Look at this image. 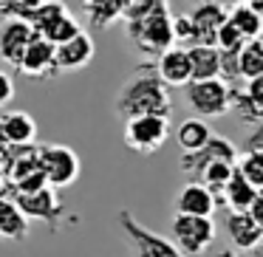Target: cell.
<instances>
[{
  "instance_id": "cell-31",
  "label": "cell",
  "mask_w": 263,
  "mask_h": 257,
  "mask_svg": "<svg viewBox=\"0 0 263 257\" xmlns=\"http://www.w3.org/2000/svg\"><path fill=\"white\" fill-rule=\"evenodd\" d=\"M246 85H243V91L249 93L252 99H255L257 105L263 108V74H257V76H252V80H243Z\"/></svg>"
},
{
  "instance_id": "cell-14",
  "label": "cell",
  "mask_w": 263,
  "mask_h": 257,
  "mask_svg": "<svg viewBox=\"0 0 263 257\" xmlns=\"http://www.w3.org/2000/svg\"><path fill=\"white\" fill-rule=\"evenodd\" d=\"M223 229L232 246L240 251H255L263 243V226L249 215V209H229L223 215Z\"/></svg>"
},
{
  "instance_id": "cell-22",
  "label": "cell",
  "mask_w": 263,
  "mask_h": 257,
  "mask_svg": "<svg viewBox=\"0 0 263 257\" xmlns=\"http://www.w3.org/2000/svg\"><path fill=\"white\" fill-rule=\"evenodd\" d=\"M85 14L91 29H110L122 20V0H85Z\"/></svg>"
},
{
  "instance_id": "cell-1",
  "label": "cell",
  "mask_w": 263,
  "mask_h": 257,
  "mask_svg": "<svg viewBox=\"0 0 263 257\" xmlns=\"http://www.w3.org/2000/svg\"><path fill=\"white\" fill-rule=\"evenodd\" d=\"M116 113L122 119H130L139 113H173V96L170 85L156 74L153 65H139L136 76L122 85V91L116 93Z\"/></svg>"
},
{
  "instance_id": "cell-33",
  "label": "cell",
  "mask_w": 263,
  "mask_h": 257,
  "mask_svg": "<svg viewBox=\"0 0 263 257\" xmlns=\"http://www.w3.org/2000/svg\"><path fill=\"white\" fill-rule=\"evenodd\" d=\"M249 215H252V218H255V221L263 226V189H257L255 201L249 204Z\"/></svg>"
},
{
  "instance_id": "cell-2",
  "label": "cell",
  "mask_w": 263,
  "mask_h": 257,
  "mask_svg": "<svg viewBox=\"0 0 263 257\" xmlns=\"http://www.w3.org/2000/svg\"><path fill=\"white\" fill-rule=\"evenodd\" d=\"M125 34L133 46L147 57H159L164 48H170L176 43L173 37V12L167 0H159L144 17L139 20H127L125 23Z\"/></svg>"
},
{
  "instance_id": "cell-29",
  "label": "cell",
  "mask_w": 263,
  "mask_h": 257,
  "mask_svg": "<svg viewBox=\"0 0 263 257\" xmlns=\"http://www.w3.org/2000/svg\"><path fill=\"white\" fill-rule=\"evenodd\" d=\"M173 37L178 46H193V23L190 14H173Z\"/></svg>"
},
{
  "instance_id": "cell-36",
  "label": "cell",
  "mask_w": 263,
  "mask_h": 257,
  "mask_svg": "<svg viewBox=\"0 0 263 257\" xmlns=\"http://www.w3.org/2000/svg\"><path fill=\"white\" fill-rule=\"evenodd\" d=\"M260 43H263V31H260Z\"/></svg>"
},
{
  "instance_id": "cell-28",
  "label": "cell",
  "mask_w": 263,
  "mask_h": 257,
  "mask_svg": "<svg viewBox=\"0 0 263 257\" xmlns=\"http://www.w3.org/2000/svg\"><path fill=\"white\" fill-rule=\"evenodd\" d=\"M159 0H122V20H139L156 6Z\"/></svg>"
},
{
  "instance_id": "cell-26",
  "label": "cell",
  "mask_w": 263,
  "mask_h": 257,
  "mask_svg": "<svg viewBox=\"0 0 263 257\" xmlns=\"http://www.w3.org/2000/svg\"><path fill=\"white\" fill-rule=\"evenodd\" d=\"M238 172L257 189H263V153L243 150V155H238Z\"/></svg>"
},
{
  "instance_id": "cell-30",
  "label": "cell",
  "mask_w": 263,
  "mask_h": 257,
  "mask_svg": "<svg viewBox=\"0 0 263 257\" xmlns=\"http://www.w3.org/2000/svg\"><path fill=\"white\" fill-rule=\"evenodd\" d=\"M14 99V80L6 68H0V108Z\"/></svg>"
},
{
  "instance_id": "cell-5",
  "label": "cell",
  "mask_w": 263,
  "mask_h": 257,
  "mask_svg": "<svg viewBox=\"0 0 263 257\" xmlns=\"http://www.w3.org/2000/svg\"><path fill=\"white\" fill-rule=\"evenodd\" d=\"M184 96H187V108L201 119H215V116L229 113V85L221 76L190 80L184 85Z\"/></svg>"
},
{
  "instance_id": "cell-3",
  "label": "cell",
  "mask_w": 263,
  "mask_h": 257,
  "mask_svg": "<svg viewBox=\"0 0 263 257\" xmlns=\"http://www.w3.org/2000/svg\"><path fill=\"white\" fill-rule=\"evenodd\" d=\"M170 240L178 254H204L215 243V221L212 215H187L176 212L170 223Z\"/></svg>"
},
{
  "instance_id": "cell-7",
  "label": "cell",
  "mask_w": 263,
  "mask_h": 257,
  "mask_svg": "<svg viewBox=\"0 0 263 257\" xmlns=\"http://www.w3.org/2000/svg\"><path fill=\"white\" fill-rule=\"evenodd\" d=\"M14 201H17L20 209L29 215V221L31 218H34V221H43V223H48L54 232H57L63 223L77 221V218H71L68 212H65L63 201H60V195H57V187H51V184L34 189V192H14Z\"/></svg>"
},
{
  "instance_id": "cell-15",
  "label": "cell",
  "mask_w": 263,
  "mask_h": 257,
  "mask_svg": "<svg viewBox=\"0 0 263 257\" xmlns=\"http://www.w3.org/2000/svg\"><path fill=\"white\" fill-rule=\"evenodd\" d=\"M153 68L170 88H184L190 80H193L190 51H187V46H178V43H173L170 48H164V51L156 57Z\"/></svg>"
},
{
  "instance_id": "cell-21",
  "label": "cell",
  "mask_w": 263,
  "mask_h": 257,
  "mask_svg": "<svg viewBox=\"0 0 263 257\" xmlns=\"http://www.w3.org/2000/svg\"><path fill=\"white\" fill-rule=\"evenodd\" d=\"M255 195H257V187L246 181L238 172V164H235L232 178H229L227 187H223V206H227V209H249Z\"/></svg>"
},
{
  "instance_id": "cell-4",
  "label": "cell",
  "mask_w": 263,
  "mask_h": 257,
  "mask_svg": "<svg viewBox=\"0 0 263 257\" xmlns=\"http://www.w3.org/2000/svg\"><path fill=\"white\" fill-rule=\"evenodd\" d=\"M125 144L133 153L150 155L161 150V144L170 139V116L164 113H139L125 119Z\"/></svg>"
},
{
  "instance_id": "cell-9",
  "label": "cell",
  "mask_w": 263,
  "mask_h": 257,
  "mask_svg": "<svg viewBox=\"0 0 263 257\" xmlns=\"http://www.w3.org/2000/svg\"><path fill=\"white\" fill-rule=\"evenodd\" d=\"M40 167L46 172V181L57 189L71 187L82 172V161L77 150L65 147V144H40Z\"/></svg>"
},
{
  "instance_id": "cell-27",
  "label": "cell",
  "mask_w": 263,
  "mask_h": 257,
  "mask_svg": "<svg viewBox=\"0 0 263 257\" xmlns=\"http://www.w3.org/2000/svg\"><path fill=\"white\" fill-rule=\"evenodd\" d=\"M43 0H0V17H26L29 20L34 14V9Z\"/></svg>"
},
{
  "instance_id": "cell-11",
  "label": "cell",
  "mask_w": 263,
  "mask_h": 257,
  "mask_svg": "<svg viewBox=\"0 0 263 257\" xmlns=\"http://www.w3.org/2000/svg\"><path fill=\"white\" fill-rule=\"evenodd\" d=\"M17 71L29 80H46V76H60L57 57H54V43H48L43 34H34L26 46L23 57L17 63Z\"/></svg>"
},
{
  "instance_id": "cell-37",
  "label": "cell",
  "mask_w": 263,
  "mask_h": 257,
  "mask_svg": "<svg viewBox=\"0 0 263 257\" xmlns=\"http://www.w3.org/2000/svg\"><path fill=\"white\" fill-rule=\"evenodd\" d=\"M193 3H198V0H193Z\"/></svg>"
},
{
  "instance_id": "cell-8",
  "label": "cell",
  "mask_w": 263,
  "mask_h": 257,
  "mask_svg": "<svg viewBox=\"0 0 263 257\" xmlns=\"http://www.w3.org/2000/svg\"><path fill=\"white\" fill-rule=\"evenodd\" d=\"M119 226L125 238L130 240L133 251L142 257H178V249L170 238H161L153 229H147L130 209H119Z\"/></svg>"
},
{
  "instance_id": "cell-35",
  "label": "cell",
  "mask_w": 263,
  "mask_h": 257,
  "mask_svg": "<svg viewBox=\"0 0 263 257\" xmlns=\"http://www.w3.org/2000/svg\"><path fill=\"white\" fill-rule=\"evenodd\" d=\"M3 184H6V167L0 164V187H3Z\"/></svg>"
},
{
  "instance_id": "cell-19",
  "label": "cell",
  "mask_w": 263,
  "mask_h": 257,
  "mask_svg": "<svg viewBox=\"0 0 263 257\" xmlns=\"http://www.w3.org/2000/svg\"><path fill=\"white\" fill-rule=\"evenodd\" d=\"M0 139L9 144H31L37 142V122L26 110H9L0 119Z\"/></svg>"
},
{
  "instance_id": "cell-34",
  "label": "cell",
  "mask_w": 263,
  "mask_h": 257,
  "mask_svg": "<svg viewBox=\"0 0 263 257\" xmlns=\"http://www.w3.org/2000/svg\"><path fill=\"white\" fill-rule=\"evenodd\" d=\"M252 6H255V12H257V17H260V26H263V0H249Z\"/></svg>"
},
{
  "instance_id": "cell-25",
  "label": "cell",
  "mask_w": 263,
  "mask_h": 257,
  "mask_svg": "<svg viewBox=\"0 0 263 257\" xmlns=\"http://www.w3.org/2000/svg\"><path fill=\"white\" fill-rule=\"evenodd\" d=\"M238 65H240V80H252V76L263 74V43H260V37H252V40L243 43Z\"/></svg>"
},
{
  "instance_id": "cell-6",
  "label": "cell",
  "mask_w": 263,
  "mask_h": 257,
  "mask_svg": "<svg viewBox=\"0 0 263 257\" xmlns=\"http://www.w3.org/2000/svg\"><path fill=\"white\" fill-rule=\"evenodd\" d=\"M29 23L37 29V34H43L54 46L71 40L77 31H82L80 20L68 12V6L63 0H43L40 6L34 9V14L29 17Z\"/></svg>"
},
{
  "instance_id": "cell-20",
  "label": "cell",
  "mask_w": 263,
  "mask_h": 257,
  "mask_svg": "<svg viewBox=\"0 0 263 257\" xmlns=\"http://www.w3.org/2000/svg\"><path fill=\"white\" fill-rule=\"evenodd\" d=\"M187 51H190V65H193V80L221 76V51H218V46L193 43V46H187Z\"/></svg>"
},
{
  "instance_id": "cell-13",
  "label": "cell",
  "mask_w": 263,
  "mask_h": 257,
  "mask_svg": "<svg viewBox=\"0 0 263 257\" xmlns=\"http://www.w3.org/2000/svg\"><path fill=\"white\" fill-rule=\"evenodd\" d=\"M229 17V9L218 0H198L195 9L190 12V23H193V43H210L215 46L218 29L223 26V20Z\"/></svg>"
},
{
  "instance_id": "cell-18",
  "label": "cell",
  "mask_w": 263,
  "mask_h": 257,
  "mask_svg": "<svg viewBox=\"0 0 263 257\" xmlns=\"http://www.w3.org/2000/svg\"><path fill=\"white\" fill-rule=\"evenodd\" d=\"M0 238L17 240V243L29 238V215L9 192H0Z\"/></svg>"
},
{
  "instance_id": "cell-10",
  "label": "cell",
  "mask_w": 263,
  "mask_h": 257,
  "mask_svg": "<svg viewBox=\"0 0 263 257\" xmlns=\"http://www.w3.org/2000/svg\"><path fill=\"white\" fill-rule=\"evenodd\" d=\"M238 147H235L232 142H229L227 136H218V133H212L210 139H206L204 144H201L198 150H190V153H181V159H178V164H181V172L190 178H198L201 170H204L206 164H212V161L223 159V161H235L238 164Z\"/></svg>"
},
{
  "instance_id": "cell-16",
  "label": "cell",
  "mask_w": 263,
  "mask_h": 257,
  "mask_svg": "<svg viewBox=\"0 0 263 257\" xmlns=\"http://www.w3.org/2000/svg\"><path fill=\"white\" fill-rule=\"evenodd\" d=\"M93 54H97V46H93L91 34H85V31H77L71 40L54 46V57H57V71L60 74L85 68V65L93 60Z\"/></svg>"
},
{
  "instance_id": "cell-17",
  "label": "cell",
  "mask_w": 263,
  "mask_h": 257,
  "mask_svg": "<svg viewBox=\"0 0 263 257\" xmlns=\"http://www.w3.org/2000/svg\"><path fill=\"white\" fill-rule=\"evenodd\" d=\"M215 209H218L215 192L201 181H190L176 195V212H187V215H215Z\"/></svg>"
},
{
  "instance_id": "cell-12",
  "label": "cell",
  "mask_w": 263,
  "mask_h": 257,
  "mask_svg": "<svg viewBox=\"0 0 263 257\" xmlns=\"http://www.w3.org/2000/svg\"><path fill=\"white\" fill-rule=\"evenodd\" d=\"M34 34L37 29L26 17H6L0 23V60L12 68H17L20 57H23L26 46L31 43Z\"/></svg>"
},
{
  "instance_id": "cell-24",
  "label": "cell",
  "mask_w": 263,
  "mask_h": 257,
  "mask_svg": "<svg viewBox=\"0 0 263 257\" xmlns=\"http://www.w3.org/2000/svg\"><path fill=\"white\" fill-rule=\"evenodd\" d=\"M210 136H212V130L204 119H184L176 130V142H178V147H181V153L198 150Z\"/></svg>"
},
{
  "instance_id": "cell-32",
  "label": "cell",
  "mask_w": 263,
  "mask_h": 257,
  "mask_svg": "<svg viewBox=\"0 0 263 257\" xmlns=\"http://www.w3.org/2000/svg\"><path fill=\"white\" fill-rule=\"evenodd\" d=\"M246 150H255V153H263V122H257L255 130L246 139Z\"/></svg>"
},
{
  "instance_id": "cell-23",
  "label": "cell",
  "mask_w": 263,
  "mask_h": 257,
  "mask_svg": "<svg viewBox=\"0 0 263 257\" xmlns=\"http://www.w3.org/2000/svg\"><path fill=\"white\" fill-rule=\"evenodd\" d=\"M229 23H232L235 29H238L240 34L246 37V40H252V37H260V31H263L260 17H257L255 6H252L249 0H240V3H235V6L229 9Z\"/></svg>"
}]
</instances>
